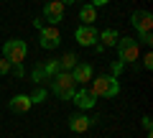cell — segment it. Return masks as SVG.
Returning <instances> with one entry per match:
<instances>
[{
    "label": "cell",
    "instance_id": "obj_1",
    "mask_svg": "<svg viewBox=\"0 0 153 138\" xmlns=\"http://www.w3.org/2000/svg\"><path fill=\"white\" fill-rule=\"evenodd\" d=\"M51 92L59 100H71L76 92V82L71 79V72H59L56 77H51Z\"/></svg>",
    "mask_w": 153,
    "mask_h": 138
},
{
    "label": "cell",
    "instance_id": "obj_2",
    "mask_svg": "<svg viewBox=\"0 0 153 138\" xmlns=\"http://www.w3.org/2000/svg\"><path fill=\"white\" fill-rule=\"evenodd\" d=\"M26 54H28V44L21 41V39H10V41H5V46H3V59H5L10 66L23 64Z\"/></svg>",
    "mask_w": 153,
    "mask_h": 138
},
{
    "label": "cell",
    "instance_id": "obj_3",
    "mask_svg": "<svg viewBox=\"0 0 153 138\" xmlns=\"http://www.w3.org/2000/svg\"><path fill=\"white\" fill-rule=\"evenodd\" d=\"M89 92L94 95V97H117L120 95V82H117V77H97L92 79V90Z\"/></svg>",
    "mask_w": 153,
    "mask_h": 138
},
{
    "label": "cell",
    "instance_id": "obj_4",
    "mask_svg": "<svg viewBox=\"0 0 153 138\" xmlns=\"http://www.w3.org/2000/svg\"><path fill=\"white\" fill-rule=\"evenodd\" d=\"M138 54H140V49H138V41L135 39H130V36L117 39V59H120L123 64H135Z\"/></svg>",
    "mask_w": 153,
    "mask_h": 138
},
{
    "label": "cell",
    "instance_id": "obj_5",
    "mask_svg": "<svg viewBox=\"0 0 153 138\" xmlns=\"http://www.w3.org/2000/svg\"><path fill=\"white\" fill-rule=\"evenodd\" d=\"M64 10H66V3H64V0H51V3H46V5H44V18H41V21H49L51 26L56 28V23L64 21Z\"/></svg>",
    "mask_w": 153,
    "mask_h": 138
},
{
    "label": "cell",
    "instance_id": "obj_6",
    "mask_svg": "<svg viewBox=\"0 0 153 138\" xmlns=\"http://www.w3.org/2000/svg\"><path fill=\"white\" fill-rule=\"evenodd\" d=\"M38 41H41V46H44V49H56V46L61 44V33H59V28H54V26H44V28H41V33H38Z\"/></svg>",
    "mask_w": 153,
    "mask_h": 138
},
{
    "label": "cell",
    "instance_id": "obj_7",
    "mask_svg": "<svg viewBox=\"0 0 153 138\" xmlns=\"http://www.w3.org/2000/svg\"><path fill=\"white\" fill-rule=\"evenodd\" d=\"M74 39H76V44H79V46H94V44H97V39H100V33H97V28H94V26H79L74 31Z\"/></svg>",
    "mask_w": 153,
    "mask_h": 138
},
{
    "label": "cell",
    "instance_id": "obj_8",
    "mask_svg": "<svg viewBox=\"0 0 153 138\" xmlns=\"http://www.w3.org/2000/svg\"><path fill=\"white\" fill-rule=\"evenodd\" d=\"M130 23H133V28H135L138 33H151L153 16L148 10H135V13H133V18H130Z\"/></svg>",
    "mask_w": 153,
    "mask_h": 138
},
{
    "label": "cell",
    "instance_id": "obj_9",
    "mask_svg": "<svg viewBox=\"0 0 153 138\" xmlns=\"http://www.w3.org/2000/svg\"><path fill=\"white\" fill-rule=\"evenodd\" d=\"M71 102H74L79 110H92V107L97 105V97H94L89 90H76L74 97H71Z\"/></svg>",
    "mask_w": 153,
    "mask_h": 138
},
{
    "label": "cell",
    "instance_id": "obj_10",
    "mask_svg": "<svg viewBox=\"0 0 153 138\" xmlns=\"http://www.w3.org/2000/svg\"><path fill=\"white\" fill-rule=\"evenodd\" d=\"M97 123V118H89V115H71L69 118V131L74 133H84Z\"/></svg>",
    "mask_w": 153,
    "mask_h": 138
},
{
    "label": "cell",
    "instance_id": "obj_11",
    "mask_svg": "<svg viewBox=\"0 0 153 138\" xmlns=\"http://www.w3.org/2000/svg\"><path fill=\"white\" fill-rule=\"evenodd\" d=\"M92 74H94V69H92V64H87V61H82V64H76L74 69H71V79L79 82V84L92 82Z\"/></svg>",
    "mask_w": 153,
    "mask_h": 138
},
{
    "label": "cell",
    "instance_id": "obj_12",
    "mask_svg": "<svg viewBox=\"0 0 153 138\" xmlns=\"http://www.w3.org/2000/svg\"><path fill=\"white\" fill-rule=\"evenodd\" d=\"M31 97L28 95H16V97H10V102H8V107H10L13 113H28L31 110Z\"/></svg>",
    "mask_w": 153,
    "mask_h": 138
},
{
    "label": "cell",
    "instance_id": "obj_13",
    "mask_svg": "<svg viewBox=\"0 0 153 138\" xmlns=\"http://www.w3.org/2000/svg\"><path fill=\"white\" fill-rule=\"evenodd\" d=\"M100 46L107 49V46H117V31L115 28H105L100 31Z\"/></svg>",
    "mask_w": 153,
    "mask_h": 138
},
{
    "label": "cell",
    "instance_id": "obj_14",
    "mask_svg": "<svg viewBox=\"0 0 153 138\" xmlns=\"http://www.w3.org/2000/svg\"><path fill=\"white\" fill-rule=\"evenodd\" d=\"M79 21H82L84 26H92V23L97 21V10H94L89 3H87V5H82V8H79Z\"/></svg>",
    "mask_w": 153,
    "mask_h": 138
},
{
    "label": "cell",
    "instance_id": "obj_15",
    "mask_svg": "<svg viewBox=\"0 0 153 138\" xmlns=\"http://www.w3.org/2000/svg\"><path fill=\"white\" fill-rule=\"evenodd\" d=\"M74 66H76V54H74V51H64L61 59H59V69H61V72H71Z\"/></svg>",
    "mask_w": 153,
    "mask_h": 138
},
{
    "label": "cell",
    "instance_id": "obj_16",
    "mask_svg": "<svg viewBox=\"0 0 153 138\" xmlns=\"http://www.w3.org/2000/svg\"><path fill=\"white\" fill-rule=\"evenodd\" d=\"M44 72H46V77H56V74L61 72L59 69V59H49V61H44Z\"/></svg>",
    "mask_w": 153,
    "mask_h": 138
},
{
    "label": "cell",
    "instance_id": "obj_17",
    "mask_svg": "<svg viewBox=\"0 0 153 138\" xmlns=\"http://www.w3.org/2000/svg\"><path fill=\"white\" fill-rule=\"evenodd\" d=\"M31 79H33L36 84H41V82L49 79V77H46V72H44V64H36V66L31 69Z\"/></svg>",
    "mask_w": 153,
    "mask_h": 138
},
{
    "label": "cell",
    "instance_id": "obj_18",
    "mask_svg": "<svg viewBox=\"0 0 153 138\" xmlns=\"http://www.w3.org/2000/svg\"><path fill=\"white\" fill-rule=\"evenodd\" d=\"M28 97H31V102H46L49 92H46L44 87H36V90H33V95H28Z\"/></svg>",
    "mask_w": 153,
    "mask_h": 138
},
{
    "label": "cell",
    "instance_id": "obj_19",
    "mask_svg": "<svg viewBox=\"0 0 153 138\" xmlns=\"http://www.w3.org/2000/svg\"><path fill=\"white\" fill-rule=\"evenodd\" d=\"M143 69H146V72H151V69H153V54H151V51L143 54Z\"/></svg>",
    "mask_w": 153,
    "mask_h": 138
},
{
    "label": "cell",
    "instance_id": "obj_20",
    "mask_svg": "<svg viewBox=\"0 0 153 138\" xmlns=\"http://www.w3.org/2000/svg\"><path fill=\"white\" fill-rule=\"evenodd\" d=\"M110 69H112V74H110V77H115V74H120L123 69H125V64H123L120 59H115V61H112V66H110Z\"/></svg>",
    "mask_w": 153,
    "mask_h": 138
},
{
    "label": "cell",
    "instance_id": "obj_21",
    "mask_svg": "<svg viewBox=\"0 0 153 138\" xmlns=\"http://www.w3.org/2000/svg\"><path fill=\"white\" fill-rule=\"evenodd\" d=\"M138 39H140L146 46H151V44H153V36H151V33H138Z\"/></svg>",
    "mask_w": 153,
    "mask_h": 138
},
{
    "label": "cell",
    "instance_id": "obj_22",
    "mask_svg": "<svg viewBox=\"0 0 153 138\" xmlns=\"http://www.w3.org/2000/svg\"><path fill=\"white\" fill-rule=\"evenodd\" d=\"M8 72H10V64H8V61L0 56V74H8Z\"/></svg>",
    "mask_w": 153,
    "mask_h": 138
},
{
    "label": "cell",
    "instance_id": "obj_23",
    "mask_svg": "<svg viewBox=\"0 0 153 138\" xmlns=\"http://www.w3.org/2000/svg\"><path fill=\"white\" fill-rule=\"evenodd\" d=\"M13 69H16V77H23V74H26V69H23V64H18V66H13Z\"/></svg>",
    "mask_w": 153,
    "mask_h": 138
},
{
    "label": "cell",
    "instance_id": "obj_24",
    "mask_svg": "<svg viewBox=\"0 0 153 138\" xmlns=\"http://www.w3.org/2000/svg\"><path fill=\"white\" fill-rule=\"evenodd\" d=\"M33 26H36L38 31H41V28H44V21H41V18H33Z\"/></svg>",
    "mask_w": 153,
    "mask_h": 138
}]
</instances>
